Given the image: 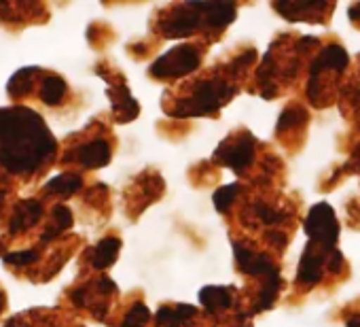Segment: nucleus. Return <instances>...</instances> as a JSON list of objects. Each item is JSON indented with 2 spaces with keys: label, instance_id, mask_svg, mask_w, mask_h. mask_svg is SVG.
Returning a JSON list of instances; mask_svg holds the SVG:
<instances>
[{
  "label": "nucleus",
  "instance_id": "f03ea898",
  "mask_svg": "<svg viewBox=\"0 0 360 327\" xmlns=\"http://www.w3.org/2000/svg\"><path fill=\"white\" fill-rule=\"evenodd\" d=\"M236 20V5H172L157 20L165 39L191 37L198 30L221 32Z\"/></svg>",
  "mask_w": 360,
  "mask_h": 327
},
{
  "label": "nucleus",
  "instance_id": "1a4fd4ad",
  "mask_svg": "<svg viewBox=\"0 0 360 327\" xmlns=\"http://www.w3.org/2000/svg\"><path fill=\"white\" fill-rule=\"evenodd\" d=\"M305 234L309 236V242H316L324 249H335L339 238V221L330 204L320 202L309 209L305 219Z\"/></svg>",
  "mask_w": 360,
  "mask_h": 327
},
{
  "label": "nucleus",
  "instance_id": "0eeeda50",
  "mask_svg": "<svg viewBox=\"0 0 360 327\" xmlns=\"http://www.w3.org/2000/svg\"><path fill=\"white\" fill-rule=\"evenodd\" d=\"M257 155V140L250 132H242V134H233L227 140L221 142V147L217 149V161H221L223 166L231 168L233 173H244L246 168L252 166Z\"/></svg>",
  "mask_w": 360,
  "mask_h": 327
},
{
  "label": "nucleus",
  "instance_id": "2eb2a0df",
  "mask_svg": "<svg viewBox=\"0 0 360 327\" xmlns=\"http://www.w3.org/2000/svg\"><path fill=\"white\" fill-rule=\"evenodd\" d=\"M236 291L233 287H204L200 293V302L204 304V310L208 314H223L233 306Z\"/></svg>",
  "mask_w": 360,
  "mask_h": 327
},
{
  "label": "nucleus",
  "instance_id": "20e7f679",
  "mask_svg": "<svg viewBox=\"0 0 360 327\" xmlns=\"http://www.w3.org/2000/svg\"><path fill=\"white\" fill-rule=\"evenodd\" d=\"M202 58H204V47L200 43L180 45L163 54L159 60H155L148 75L159 81H174L195 73L202 64Z\"/></svg>",
  "mask_w": 360,
  "mask_h": 327
},
{
  "label": "nucleus",
  "instance_id": "4468645a",
  "mask_svg": "<svg viewBox=\"0 0 360 327\" xmlns=\"http://www.w3.org/2000/svg\"><path fill=\"white\" fill-rule=\"evenodd\" d=\"M198 319V308L187 304H167L157 310L155 327H189Z\"/></svg>",
  "mask_w": 360,
  "mask_h": 327
},
{
  "label": "nucleus",
  "instance_id": "423d86ee",
  "mask_svg": "<svg viewBox=\"0 0 360 327\" xmlns=\"http://www.w3.org/2000/svg\"><path fill=\"white\" fill-rule=\"evenodd\" d=\"M66 153L68 155H64V161H72V164H79L81 168L96 171V168L106 166L110 161L112 144L108 142V136L98 132V134H89L87 138L75 142V147Z\"/></svg>",
  "mask_w": 360,
  "mask_h": 327
},
{
  "label": "nucleus",
  "instance_id": "dca6fc26",
  "mask_svg": "<svg viewBox=\"0 0 360 327\" xmlns=\"http://www.w3.org/2000/svg\"><path fill=\"white\" fill-rule=\"evenodd\" d=\"M121 249V240L117 236H108L104 240H100L91 251H89V266L94 270H104L108 268L115 259H117V253Z\"/></svg>",
  "mask_w": 360,
  "mask_h": 327
},
{
  "label": "nucleus",
  "instance_id": "ddd939ff",
  "mask_svg": "<svg viewBox=\"0 0 360 327\" xmlns=\"http://www.w3.org/2000/svg\"><path fill=\"white\" fill-rule=\"evenodd\" d=\"M274 9L280 11L290 22H297V20L324 22V11L335 9V5H328V3H276Z\"/></svg>",
  "mask_w": 360,
  "mask_h": 327
},
{
  "label": "nucleus",
  "instance_id": "a211bd4d",
  "mask_svg": "<svg viewBox=\"0 0 360 327\" xmlns=\"http://www.w3.org/2000/svg\"><path fill=\"white\" fill-rule=\"evenodd\" d=\"M150 321V312L142 302L131 304V308L123 314L121 319V327H148Z\"/></svg>",
  "mask_w": 360,
  "mask_h": 327
},
{
  "label": "nucleus",
  "instance_id": "7ed1b4c3",
  "mask_svg": "<svg viewBox=\"0 0 360 327\" xmlns=\"http://www.w3.org/2000/svg\"><path fill=\"white\" fill-rule=\"evenodd\" d=\"M238 75L231 66L225 75H208L204 79L191 81L183 92L174 96V104L165 109L172 117H202L212 115L225 106L238 92L231 77Z\"/></svg>",
  "mask_w": 360,
  "mask_h": 327
},
{
  "label": "nucleus",
  "instance_id": "9d476101",
  "mask_svg": "<svg viewBox=\"0 0 360 327\" xmlns=\"http://www.w3.org/2000/svg\"><path fill=\"white\" fill-rule=\"evenodd\" d=\"M163 192V181L157 173H146L136 179V185H129L127 190V209L134 206L131 215H138L142 209H146L153 200H157Z\"/></svg>",
  "mask_w": 360,
  "mask_h": 327
},
{
  "label": "nucleus",
  "instance_id": "6ab92c4d",
  "mask_svg": "<svg viewBox=\"0 0 360 327\" xmlns=\"http://www.w3.org/2000/svg\"><path fill=\"white\" fill-rule=\"evenodd\" d=\"M307 119L305 111L301 106H288L282 115H280V121H278V134L282 132H288L292 128H297L299 123H303Z\"/></svg>",
  "mask_w": 360,
  "mask_h": 327
},
{
  "label": "nucleus",
  "instance_id": "aec40b11",
  "mask_svg": "<svg viewBox=\"0 0 360 327\" xmlns=\"http://www.w3.org/2000/svg\"><path fill=\"white\" fill-rule=\"evenodd\" d=\"M252 213H255V217H257L261 223H265V226H278V223H282V219H284L282 211H278V209H274L271 204H265V202L252 204Z\"/></svg>",
  "mask_w": 360,
  "mask_h": 327
},
{
  "label": "nucleus",
  "instance_id": "f257e3e1",
  "mask_svg": "<svg viewBox=\"0 0 360 327\" xmlns=\"http://www.w3.org/2000/svg\"><path fill=\"white\" fill-rule=\"evenodd\" d=\"M56 153L58 142L37 111L28 106L0 109V168L7 175L39 177Z\"/></svg>",
  "mask_w": 360,
  "mask_h": 327
},
{
  "label": "nucleus",
  "instance_id": "f3484780",
  "mask_svg": "<svg viewBox=\"0 0 360 327\" xmlns=\"http://www.w3.org/2000/svg\"><path fill=\"white\" fill-rule=\"evenodd\" d=\"M81 187H83V177L79 173L68 171V173H62V175L53 177L45 185V194L60 196V198H68V196H75Z\"/></svg>",
  "mask_w": 360,
  "mask_h": 327
},
{
  "label": "nucleus",
  "instance_id": "39448f33",
  "mask_svg": "<svg viewBox=\"0 0 360 327\" xmlns=\"http://www.w3.org/2000/svg\"><path fill=\"white\" fill-rule=\"evenodd\" d=\"M343 268V255L337 249H324L316 242H307L297 270V283L311 287L322 280L324 272L337 274Z\"/></svg>",
  "mask_w": 360,
  "mask_h": 327
},
{
  "label": "nucleus",
  "instance_id": "f8f14e48",
  "mask_svg": "<svg viewBox=\"0 0 360 327\" xmlns=\"http://www.w3.org/2000/svg\"><path fill=\"white\" fill-rule=\"evenodd\" d=\"M34 94L47 106H62L68 98V83L56 73H39Z\"/></svg>",
  "mask_w": 360,
  "mask_h": 327
},
{
  "label": "nucleus",
  "instance_id": "412c9836",
  "mask_svg": "<svg viewBox=\"0 0 360 327\" xmlns=\"http://www.w3.org/2000/svg\"><path fill=\"white\" fill-rule=\"evenodd\" d=\"M238 194H240V185H225V187H221V190L214 194V204H217V209H219L221 213H227V211L231 209V204L236 202Z\"/></svg>",
  "mask_w": 360,
  "mask_h": 327
},
{
  "label": "nucleus",
  "instance_id": "9b49d317",
  "mask_svg": "<svg viewBox=\"0 0 360 327\" xmlns=\"http://www.w3.org/2000/svg\"><path fill=\"white\" fill-rule=\"evenodd\" d=\"M43 204L39 200H22L13 206L11 217H9V234L11 236H22L30 232L37 223L43 219Z\"/></svg>",
  "mask_w": 360,
  "mask_h": 327
},
{
  "label": "nucleus",
  "instance_id": "6e6552de",
  "mask_svg": "<svg viewBox=\"0 0 360 327\" xmlns=\"http://www.w3.org/2000/svg\"><path fill=\"white\" fill-rule=\"evenodd\" d=\"M349 64V56L341 45H328L324 47L318 58L311 62V73H309V87H307V96L309 100L316 104L322 92V77L326 73L330 75H341L345 70V66Z\"/></svg>",
  "mask_w": 360,
  "mask_h": 327
}]
</instances>
